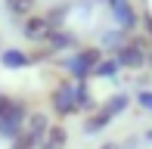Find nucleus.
Listing matches in <instances>:
<instances>
[{"label": "nucleus", "instance_id": "obj_10", "mask_svg": "<svg viewBox=\"0 0 152 149\" xmlns=\"http://www.w3.org/2000/svg\"><path fill=\"white\" fill-rule=\"evenodd\" d=\"M112 121H115L112 115L102 109V106H96V112H90V115L84 118V134H90V137H93V134H102Z\"/></svg>", "mask_w": 152, "mask_h": 149}, {"label": "nucleus", "instance_id": "obj_3", "mask_svg": "<svg viewBox=\"0 0 152 149\" xmlns=\"http://www.w3.org/2000/svg\"><path fill=\"white\" fill-rule=\"evenodd\" d=\"M149 47H152V44H149L146 37H130L121 50H115V59H118L121 69L137 72V69H143V65L149 62Z\"/></svg>", "mask_w": 152, "mask_h": 149}, {"label": "nucleus", "instance_id": "obj_22", "mask_svg": "<svg viewBox=\"0 0 152 149\" xmlns=\"http://www.w3.org/2000/svg\"><path fill=\"white\" fill-rule=\"evenodd\" d=\"M146 140H152V131H146Z\"/></svg>", "mask_w": 152, "mask_h": 149}, {"label": "nucleus", "instance_id": "obj_11", "mask_svg": "<svg viewBox=\"0 0 152 149\" xmlns=\"http://www.w3.org/2000/svg\"><path fill=\"white\" fill-rule=\"evenodd\" d=\"M65 146H68V131H65V124H62V121L50 124V131H47L40 149H65Z\"/></svg>", "mask_w": 152, "mask_h": 149}, {"label": "nucleus", "instance_id": "obj_21", "mask_svg": "<svg viewBox=\"0 0 152 149\" xmlns=\"http://www.w3.org/2000/svg\"><path fill=\"white\" fill-rule=\"evenodd\" d=\"M106 3H109V6H115V3H121V0H106Z\"/></svg>", "mask_w": 152, "mask_h": 149}, {"label": "nucleus", "instance_id": "obj_14", "mask_svg": "<svg viewBox=\"0 0 152 149\" xmlns=\"http://www.w3.org/2000/svg\"><path fill=\"white\" fill-rule=\"evenodd\" d=\"M127 44V31H121V28H112V31H102L99 34V50H121V47Z\"/></svg>", "mask_w": 152, "mask_h": 149}, {"label": "nucleus", "instance_id": "obj_7", "mask_svg": "<svg viewBox=\"0 0 152 149\" xmlns=\"http://www.w3.org/2000/svg\"><path fill=\"white\" fill-rule=\"evenodd\" d=\"M72 90H75V106H78V115H90L96 112V99H93V90L87 81H72Z\"/></svg>", "mask_w": 152, "mask_h": 149}, {"label": "nucleus", "instance_id": "obj_1", "mask_svg": "<svg viewBox=\"0 0 152 149\" xmlns=\"http://www.w3.org/2000/svg\"><path fill=\"white\" fill-rule=\"evenodd\" d=\"M28 106L22 99L10 96V93H0V140H16L25 131V121H28Z\"/></svg>", "mask_w": 152, "mask_h": 149}, {"label": "nucleus", "instance_id": "obj_23", "mask_svg": "<svg viewBox=\"0 0 152 149\" xmlns=\"http://www.w3.org/2000/svg\"><path fill=\"white\" fill-rule=\"evenodd\" d=\"M149 62H152V47H149Z\"/></svg>", "mask_w": 152, "mask_h": 149}, {"label": "nucleus", "instance_id": "obj_2", "mask_svg": "<svg viewBox=\"0 0 152 149\" xmlns=\"http://www.w3.org/2000/svg\"><path fill=\"white\" fill-rule=\"evenodd\" d=\"M99 59H102L99 47H78L68 59H62V69L68 72L72 81H90L93 78V69L99 65Z\"/></svg>", "mask_w": 152, "mask_h": 149}, {"label": "nucleus", "instance_id": "obj_13", "mask_svg": "<svg viewBox=\"0 0 152 149\" xmlns=\"http://www.w3.org/2000/svg\"><path fill=\"white\" fill-rule=\"evenodd\" d=\"M50 124H53V121H50V115H47V112H31L28 121H25V131L34 134V137L44 143V137H47V131H50Z\"/></svg>", "mask_w": 152, "mask_h": 149}, {"label": "nucleus", "instance_id": "obj_6", "mask_svg": "<svg viewBox=\"0 0 152 149\" xmlns=\"http://www.w3.org/2000/svg\"><path fill=\"white\" fill-rule=\"evenodd\" d=\"M44 44H47V50H50V53H62V50L78 47V40H75V34H72V31H65V28H50V31H47V37H44Z\"/></svg>", "mask_w": 152, "mask_h": 149}, {"label": "nucleus", "instance_id": "obj_17", "mask_svg": "<svg viewBox=\"0 0 152 149\" xmlns=\"http://www.w3.org/2000/svg\"><path fill=\"white\" fill-rule=\"evenodd\" d=\"M10 149H40V140L34 137V134H28V131H22L16 140H12V146Z\"/></svg>", "mask_w": 152, "mask_h": 149}, {"label": "nucleus", "instance_id": "obj_5", "mask_svg": "<svg viewBox=\"0 0 152 149\" xmlns=\"http://www.w3.org/2000/svg\"><path fill=\"white\" fill-rule=\"evenodd\" d=\"M109 9H112V19H115V25H118L121 31H134L137 25H140V12L134 9L130 0H121V3L109 6Z\"/></svg>", "mask_w": 152, "mask_h": 149}, {"label": "nucleus", "instance_id": "obj_4", "mask_svg": "<svg viewBox=\"0 0 152 149\" xmlns=\"http://www.w3.org/2000/svg\"><path fill=\"white\" fill-rule=\"evenodd\" d=\"M50 106H53V112H56V118H72V115H78L72 81H59V84L50 90Z\"/></svg>", "mask_w": 152, "mask_h": 149}, {"label": "nucleus", "instance_id": "obj_19", "mask_svg": "<svg viewBox=\"0 0 152 149\" xmlns=\"http://www.w3.org/2000/svg\"><path fill=\"white\" fill-rule=\"evenodd\" d=\"M140 22H143V28H146V34H149V40H152V12L140 16Z\"/></svg>", "mask_w": 152, "mask_h": 149}, {"label": "nucleus", "instance_id": "obj_12", "mask_svg": "<svg viewBox=\"0 0 152 149\" xmlns=\"http://www.w3.org/2000/svg\"><path fill=\"white\" fill-rule=\"evenodd\" d=\"M130 103H134V96H130L127 90H118V93H112V96L102 103V109L112 115V118H118V115H124V112L130 109Z\"/></svg>", "mask_w": 152, "mask_h": 149}, {"label": "nucleus", "instance_id": "obj_16", "mask_svg": "<svg viewBox=\"0 0 152 149\" xmlns=\"http://www.w3.org/2000/svg\"><path fill=\"white\" fill-rule=\"evenodd\" d=\"M3 3H6V9H10L12 16L28 19L31 12H34V3H37V0H3Z\"/></svg>", "mask_w": 152, "mask_h": 149}, {"label": "nucleus", "instance_id": "obj_9", "mask_svg": "<svg viewBox=\"0 0 152 149\" xmlns=\"http://www.w3.org/2000/svg\"><path fill=\"white\" fill-rule=\"evenodd\" d=\"M47 31H50V25H47V16H37V12H31L28 19H22V34L28 40H44Z\"/></svg>", "mask_w": 152, "mask_h": 149}, {"label": "nucleus", "instance_id": "obj_15", "mask_svg": "<svg viewBox=\"0 0 152 149\" xmlns=\"http://www.w3.org/2000/svg\"><path fill=\"white\" fill-rule=\"evenodd\" d=\"M118 72H121V65H118V59L115 56H102L99 59V65L93 69V78H118Z\"/></svg>", "mask_w": 152, "mask_h": 149}, {"label": "nucleus", "instance_id": "obj_8", "mask_svg": "<svg viewBox=\"0 0 152 149\" xmlns=\"http://www.w3.org/2000/svg\"><path fill=\"white\" fill-rule=\"evenodd\" d=\"M0 65L10 72H19V69H28L31 65V56L25 50H19V47H3L0 50Z\"/></svg>", "mask_w": 152, "mask_h": 149}, {"label": "nucleus", "instance_id": "obj_20", "mask_svg": "<svg viewBox=\"0 0 152 149\" xmlns=\"http://www.w3.org/2000/svg\"><path fill=\"white\" fill-rule=\"evenodd\" d=\"M99 149H121V146H118V140H109V143H102Z\"/></svg>", "mask_w": 152, "mask_h": 149}, {"label": "nucleus", "instance_id": "obj_18", "mask_svg": "<svg viewBox=\"0 0 152 149\" xmlns=\"http://www.w3.org/2000/svg\"><path fill=\"white\" fill-rule=\"evenodd\" d=\"M137 103H140V109L152 112V87H140L137 90Z\"/></svg>", "mask_w": 152, "mask_h": 149}]
</instances>
